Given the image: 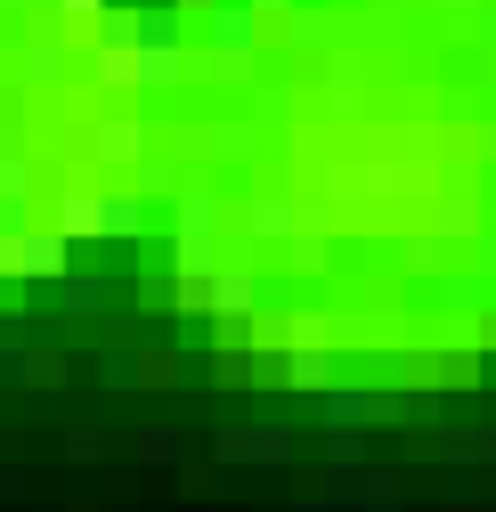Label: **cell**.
Returning <instances> with one entry per match:
<instances>
[{"instance_id": "6da1fadb", "label": "cell", "mask_w": 496, "mask_h": 512, "mask_svg": "<svg viewBox=\"0 0 496 512\" xmlns=\"http://www.w3.org/2000/svg\"><path fill=\"white\" fill-rule=\"evenodd\" d=\"M236 236V212L212 196H179L171 204V261H179V309H212L220 285V244Z\"/></svg>"}, {"instance_id": "7a4b0ae2", "label": "cell", "mask_w": 496, "mask_h": 512, "mask_svg": "<svg viewBox=\"0 0 496 512\" xmlns=\"http://www.w3.org/2000/svg\"><path fill=\"white\" fill-rule=\"evenodd\" d=\"M17 74H25L33 90H57V82L90 74V57H82V25H74V17H57V25L25 33V41H17Z\"/></svg>"}, {"instance_id": "3957f363", "label": "cell", "mask_w": 496, "mask_h": 512, "mask_svg": "<svg viewBox=\"0 0 496 512\" xmlns=\"http://www.w3.org/2000/svg\"><path fill=\"white\" fill-rule=\"evenodd\" d=\"M204 25V49H220V57H261V41H269V17L253 9V0H220L212 17H196Z\"/></svg>"}, {"instance_id": "277c9868", "label": "cell", "mask_w": 496, "mask_h": 512, "mask_svg": "<svg viewBox=\"0 0 496 512\" xmlns=\"http://www.w3.org/2000/svg\"><path fill=\"white\" fill-rule=\"evenodd\" d=\"M212 456H220V464H285V456H293V431H285V423H228V431L212 439Z\"/></svg>"}, {"instance_id": "5b68a950", "label": "cell", "mask_w": 496, "mask_h": 512, "mask_svg": "<svg viewBox=\"0 0 496 512\" xmlns=\"http://www.w3.org/2000/svg\"><path fill=\"white\" fill-rule=\"evenodd\" d=\"M236 236H253V244H293V236H301V204L285 196V187H261L253 204H236Z\"/></svg>"}, {"instance_id": "8992f818", "label": "cell", "mask_w": 496, "mask_h": 512, "mask_svg": "<svg viewBox=\"0 0 496 512\" xmlns=\"http://www.w3.org/2000/svg\"><path fill=\"white\" fill-rule=\"evenodd\" d=\"M196 82V41H139V90H188Z\"/></svg>"}, {"instance_id": "52a82bcc", "label": "cell", "mask_w": 496, "mask_h": 512, "mask_svg": "<svg viewBox=\"0 0 496 512\" xmlns=\"http://www.w3.org/2000/svg\"><path fill=\"white\" fill-rule=\"evenodd\" d=\"M90 147H98V163H114V171H139V163H147V122H139V114H98V122H90Z\"/></svg>"}, {"instance_id": "ba28073f", "label": "cell", "mask_w": 496, "mask_h": 512, "mask_svg": "<svg viewBox=\"0 0 496 512\" xmlns=\"http://www.w3.org/2000/svg\"><path fill=\"white\" fill-rule=\"evenodd\" d=\"M212 317H228V326H253V317H261V277H253V269H220V285H212Z\"/></svg>"}, {"instance_id": "9c48e42d", "label": "cell", "mask_w": 496, "mask_h": 512, "mask_svg": "<svg viewBox=\"0 0 496 512\" xmlns=\"http://www.w3.org/2000/svg\"><path fill=\"white\" fill-rule=\"evenodd\" d=\"M25 277H74V236L66 228H25Z\"/></svg>"}, {"instance_id": "30bf717a", "label": "cell", "mask_w": 496, "mask_h": 512, "mask_svg": "<svg viewBox=\"0 0 496 512\" xmlns=\"http://www.w3.org/2000/svg\"><path fill=\"white\" fill-rule=\"evenodd\" d=\"M57 228H66L74 244L106 236V196H90V187H66V196H57Z\"/></svg>"}, {"instance_id": "8fae6325", "label": "cell", "mask_w": 496, "mask_h": 512, "mask_svg": "<svg viewBox=\"0 0 496 512\" xmlns=\"http://www.w3.org/2000/svg\"><path fill=\"white\" fill-rule=\"evenodd\" d=\"M261 342H285V350H318V342H334V317H326V309H293V317H277V326H261Z\"/></svg>"}, {"instance_id": "7c38bea8", "label": "cell", "mask_w": 496, "mask_h": 512, "mask_svg": "<svg viewBox=\"0 0 496 512\" xmlns=\"http://www.w3.org/2000/svg\"><path fill=\"white\" fill-rule=\"evenodd\" d=\"M285 391H334V342L285 350Z\"/></svg>"}, {"instance_id": "4fadbf2b", "label": "cell", "mask_w": 496, "mask_h": 512, "mask_svg": "<svg viewBox=\"0 0 496 512\" xmlns=\"http://www.w3.org/2000/svg\"><path fill=\"white\" fill-rule=\"evenodd\" d=\"M82 49H139V9H106L82 25Z\"/></svg>"}, {"instance_id": "5bb4252c", "label": "cell", "mask_w": 496, "mask_h": 512, "mask_svg": "<svg viewBox=\"0 0 496 512\" xmlns=\"http://www.w3.org/2000/svg\"><path fill=\"white\" fill-rule=\"evenodd\" d=\"M375 415H383V407L366 399V391H350V382H334V391H326V431H366Z\"/></svg>"}, {"instance_id": "9a60e30c", "label": "cell", "mask_w": 496, "mask_h": 512, "mask_svg": "<svg viewBox=\"0 0 496 512\" xmlns=\"http://www.w3.org/2000/svg\"><path fill=\"white\" fill-rule=\"evenodd\" d=\"M285 269H293V277H326V269H334V236H326V228H301V236L285 244Z\"/></svg>"}, {"instance_id": "2e32d148", "label": "cell", "mask_w": 496, "mask_h": 512, "mask_svg": "<svg viewBox=\"0 0 496 512\" xmlns=\"http://www.w3.org/2000/svg\"><path fill=\"white\" fill-rule=\"evenodd\" d=\"M431 236H440V244H472V236H480V196H440Z\"/></svg>"}, {"instance_id": "e0dca14e", "label": "cell", "mask_w": 496, "mask_h": 512, "mask_svg": "<svg viewBox=\"0 0 496 512\" xmlns=\"http://www.w3.org/2000/svg\"><path fill=\"white\" fill-rule=\"evenodd\" d=\"M196 82H212V90H244V82H253V57H220V49L196 41Z\"/></svg>"}, {"instance_id": "ac0fdd59", "label": "cell", "mask_w": 496, "mask_h": 512, "mask_svg": "<svg viewBox=\"0 0 496 512\" xmlns=\"http://www.w3.org/2000/svg\"><path fill=\"white\" fill-rule=\"evenodd\" d=\"M285 41H293L301 57H318V49H334V17H326V9H293V17H285Z\"/></svg>"}, {"instance_id": "d6986e66", "label": "cell", "mask_w": 496, "mask_h": 512, "mask_svg": "<svg viewBox=\"0 0 496 512\" xmlns=\"http://www.w3.org/2000/svg\"><path fill=\"white\" fill-rule=\"evenodd\" d=\"M472 82H496V0L472 17Z\"/></svg>"}, {"instance_id": "ffe728a7", "label": "cell", "mask_w": 496, "mask_h": 512, "mask_svg": "<svg viewBox=\"0 0 496 512\" xmlns=\"http://www.w3.org/2000/svg\"><path fill=\"white\" fill-rule=\"evenodd\" d=\"M17 374H25V317L0 309V382H17Z\"/></svg>"}, {"instance_id": "44dd1931", "label": "cell", "mask_w": 496, "mask_h": 512, "mask_svg": "<svg viewBox=\"0 0 496 512\" xmlns=\"http://www.w3.org/2000/svg\"><path fill=\"white\" fill-rule=\"evenodd\" d=\"M57 301H66V309H74V317H90V309H98V301H106V285H98V277H90V269H74V277H57Z\"/></svg>"}, {"instance_id": "7402d4cb", "label": "cell", "mask_w": 496, "mask_h": 512, "mask_svg": "<svg viewBox=\"0 0 496 512\" xmlns=\"http://www.w3.org/2000/svg\"><path fill=\"white\" fill-rule=\"evenodd\" d=\"M147 228V196H106V236H139Z\"/></svg>"}, {"instance_id": "603a6c76", "label": "cell", "mask_w": 496, "mask_h": 512, "mask_svg": "<svg viewBox=\"0 0 496 512\" xmlns=\"http://www.w3.org/2000/svg\"><path fill=\"white\" fill-rule=\"evenodd\" d=\"M98 374H106V391H131V382H139V350H131V342H114V350L98 358Z\"/></svg>"}, {"instance_id": "cb8c5ba5", "label": "cell", "mask_w": 496, "mask_h": 512, "mask_svg": "<svg viewBox=\"0 0 496 512\" xmlns=\"http://www.w3.org/2000/svg\"><path fill=\"white\" fill-rule=\"evenodd\" d=\"M440 309H448V317L480 309V277H440Z\"/></svg>"}, {"instance_id": "d4e9b609", "label": "cell", "mask_w": 496, "mask_h": 512, "mask_svg": "<svg viewBox=\"0 0 496 512\" xmlns=\"http://www.w3.org/2000/svg\"><path fill=\"white\" fill-rule=\"evenodd\" d=\"M25 196H33L25 163H17V155H0V204H17V212H25Z\"/></svg>"}, {"instance_id": "484cf974", "label": "cell", "mask_w": 496, "mask_h": 512, "mask_svg": "<svg viewBox=\"0 0 496 512\" xmlns=\"http://www.w3.org/2000/svg\"><path fill=\"white\" fill-rule=\"evenodd\" d=\"M139 196H179V163H139Z\"/></svg>"}, {"instance_id": "4316f807", "label": "cell", "mask_w": 496, "mask_h": 512, "mask_svg": "<svg viewBox=\"0 0 496 512\" xmlns=\"http://www.w3.org/2000/svg\"><path fill=\"white\" fill-rule=\"evenodd\" d=\"M171 456H179V431H163V423L139 431V464H171Z\"/></svg>"}, {"instance_id": "83f0119b", "label": "cell", "mask_w": 496, "mask_h": 512, "mask_svg": "<svg viewBox=\"0 0 496 512\" xmlns=\"http://www.w3.org/2000/svg\"><path fill=\"white\" fill-rule=\"evenodd\" d=\"M472 277L496 293V228H480V236H472Z\"/></svg>"}, {"instance_id": "f1b7e54d", "label": "cell", "mask_w": 496, "mask_h": 512, "mask_svg": "<svg viewBox=\"0 0 496 512\" xmlns=\"http://www.w3.org/2000/svg\"><path fill=\"white\" fill-rule=\"evenodd\" d=\"M98 456H106V439L74 423V431H66V464H98Z\"/></svg>"}, {"instance_id": "f546056e", "label": "cell", "mask_w": 496, "mask_h": 512, "mask_svg": "<svg viewBox=\"0 0 496 512\" xmlns=\"http://www.w3.org/2000/svg\"><path fill=\"white\" fill-rule=\"evenodd\" d=\"M9 277H25V228L0 236V285H9Z\"/></svg>"}, {"instance_id": "4dcf8cb0", "label": "cell", "mask_w": 496, "mask_h": 512, "mask_svg": "<svg viewBox=\"0 0 496 512\" xmlns=\"http://www.w3.org/2000/svg\"><path fill=\"white\" fill-rule=\"evenodd\" d=\"M472 163H496V114L472 122Z\"/></svg>"}, {"instance_id": "1f68e13d", "label": "cell", "mask_w": 496, "mask_h": 512, "mask_svg": "<svg viewBox=\"0 0 496 512\" xmlns=\"http://www.w3.org/2000/svg\"><path fill=\"white\" fill-rule=\"evenodd\" d=\"M114 0H57V17H74V25H90V17H106Z\"/></svg>"}, {"instance_id": "d6a6232c", "label": "cell", "mask_w": 496, "mask_h": 512, "mask_svg": "<svg viewBox=\"0 0 496 512\" xmlns=\"http://www.w3.org/2000/svg\"><path fill=\"white\" fill-rule=\"evenodd\" d=\"M285 106H293L285 90H253V114H261V122H285Z\"/></svg>"}, {"instance_id": "836d02e7", "label": "cell", "mask_w": 496, "mask_h": 512, "mask_svg": "<svg viewBox=\"0 0 496 512\" xmlns=\"http://www.w3.org/2000/svg\"><path fill=\"white\" fill-rule=\"evenodd\" d=\"M431 9H440V17H480L488 0H431Z\"/></svg>"}, {"instance_id": "e575fe53", "label": "cell", "mask_w": 496, "mask_h": 512, "mask_svg": "<svg viewBox=\"0 0 496 512\" xmlns=\"http://www.w3.org/2000/svg\"><path fill=\"white\" fill-rule=\"evenodd\" d=\"M9 496H25V472H17V464H0V504H9Z\"/></svg>"}, {"instance_id": "d590c367", "label": "cell", "mask_w": 496, "mask_h": 512, "mask_svg": "<svg viewBox=\"0 0 496 512\" xmlns=\"http://www.w3.org/2000/svg\"><path fill=\"white\" fill-rule=\"evenodd\" d=\"M253 9H261V17H293V9H301V0H253Z\"/></svg>"}, {"instance_id": "8d00e7d4", "label": "cell", "mask_w": 496, "mask_h": 512, "mask_svg": "<svg viewBox=\"0 0 496 512\" xmlns=\"http://www.w3.org/2000/svg\"><path fill=\"white\" fill-rule=\"evenodd\" d=\"M179 9H188V17H212V9H220V0H179Z\"/></svg>"}, {"instance_id": "74e56055", "label": "cell", "mask_w": 496, "mask_h": 512, "mask_svg": "<svg viewBox=\"0 0 496 512\" xmlns=\"http://www.w3.org/2000/svg\"><path fill=\"white\" fill-rule=\"evenodd\" d=\"M358 512H407V504H383V496H375V504H358Z\"/></svg>"}, {"instance_id": "f35d334b", "label": "cell", "mask_w": 496, "mask_h": 512, "mask_svg": "<svg viewBox=\"0 0 496 512\" xmlns=\"http://www.w3.org/2000/svg\"><path fill=\"white\" fill-rule=\"evenodd\" d=\"M0 9H25V0H0Z\"/></svg>"}]
</instances>
